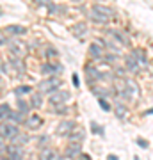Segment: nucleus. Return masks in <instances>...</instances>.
<instances>
[{"label":"nucleus","instance_id":"obj_17","mask_svg":"<svg viewBox=\"0 0 153 160\" xmlns=\"http://www.w3.org/2000/svg\"><path fill=\"white\" fill-rule=\"evenodd\" d=\"M7 119H11V123H14V125H20V123H23V121H25V119H23V112H22V110L11 112Z\"/></svg>","mask_w":153,"mask_h":160},{"label":"nucleus","instance_id":"obj_31","mask_svg":"<svg viewBox=\"0 0 153 160\" xmlns=\"http://www.w3.org/2000/svg\"><path fill=\"white\" fill-rule=\"evenodd\" d=\"M93 128H94V130H93L94 133H102V135H103V128H100V126H98L96 123H93Z\"/></svg>","mask_w":153,"mask_h":160},{"label":"nucleus","instance_id":"obj_9","mask_svg":"<svg viewBox=\"0 0 153 160\" xmlns=\"http://www.w3.org/2000/svg\"><path fill=\"white\" fill-rule=\"evenodd\" d=\"M125 64H126V69L128 71H132V73H135L137 69H139V61L135 59V55L132 53V55H128V57L125 59Z\"/></svg>","mask_w":153,"mask_h":160},{"label":"nucleus","instance_id":"obj_22","mask_svg":"<svg viewBox=\"0 0 153 160\" xmlns=\"http://www.w3.org/2000/svg\"><path fill=\"white\" fill-rule=\"evenodd\" d=\"M134 55H135V59L139 61V64H146V55H144V52H142L141 48L134 50Z\"/></svg>","mask_w":153,"mask_h":160},{"label":"nucleus","instance_id":"obj_11","mask_svg":"<svg viewBox=\"0 0 153 160\" xmlns=\"http://www.w3.org/2000/svg\"><path fill=\"white\" fill-rule=\"evenodd\" d=\"M71 30H73V34L77 38H84L87 34V25L85 23H75L73 27H71Z\"/></svg>","mask_w":153,"mask_h":160},{"label":"nucleus","instance_id":"obj_35","mask_svg":"<svg viewBox=\"0 0 153 160\" xmlns=\"http://www.w3.org/2000/svg\"><path fill=\"white\" fill-rule=\"evenodd\" d=\"M105 61H107V62H116V57H114V55H107V57H105Z\"/></svg>","mask_w":153,"mask_h":160},{"label":"nucleus","instance_id":"obj_21","mask_svg":"<svg viewBox=\"0 0 153 160\" xmlns=\"http://www.w3.org/2000/svg\"><path fill=\"white\" fill-rule=\"evenodd\" d=\"M9 114H11L9 105H7V103H2V105H0V119H7Z\"/></svg>","mask_w":153,"mask_h":160},{"label":"nucleus","instance_id":"obj_30","mask_svg":"<svg viewBox=\"0 0 153 160\" xmlns=\"http://www.w3.org/2000/svg\"><path fill=\"white\" fill-rule=\"evenodd\" d=\"M6 43H7V36L4 34L2 30H0V46H2V45H6Z\"/></svg>","mask_w":153,"mask_h":160},{"label":"nucleus","instance_id":"obj_16","mask_svg":"<svg viewBox=\"0 0 153 160\" xmlns=\"http://www.w3.org/2000/svg\"><path fill=\"white\" fill-rule=\"evenodd\" d=\"M93 9H94V11H98V12H102L103 16H107V18H112V16H114V11L110 9V7H105V6H100V4H96Z\"/></svg>","mask_w":153,"mask_h":160},{"label":"nucleus","instance_id":"obj_27","mask_svg":"<svg viewBox=\"0 0 153 160\" xmlns=\"http://www.w3.org/2000/svg\"><path fill=\"white\" fill-rule=\"evenodd\" d=\"M25 92H30V86H20L16 87V94L20 96V94H25Z\"/></svg>","mask_w":153,"mask_h":160},{"label":"nucleus","instance_id":"obj_37","mask_svg":"<svg viewBox=\"0 0 153 160\" xmlns=\"http://www.w3.org/2000/svg\"><path fill=\"white\" fill-rule=\"evenodd\" d=\"M73 84H75V87H79V77L77 75H73Z\"/></svg>","mask_w":153,"mask_h":160},{"label":"nucleus","instance_id":"obj_5","mask_svg":"<svg viewBox=\"0 0 153 160\" xmlns=\"http://www.w3.org/2000/svg\"><path fill=\"white\" fill-rule=\"evenodd\" d=\"M80 153H82V146H80L79 142H73V141H71V144H69L68 148H66V151H64V158H75V157H79Z\"/></svg>","mask_w":153,"mask_h":160},{"label":"nucleus","instance_id":"obj_23","mask_svg":"<svg viewBox=\"0 0 153 160\" xmlns=\"http://www.w3.org/2000/svg\"><path fill=\"white\" fill-rule=\"evenodd\" d=\"M11 66L14 69H18L20 73L23 71V62H22V59H18V57H14V59H11Z\"/></svg>","mask_w":153,"mask_h":160},{"label":"nucleus","instance_id":"obj_8","mask_svg":"<svg viewBox=\"0 0 153 160\" xmlns=\"http://www.w3.org/2000/svg\"><path fill=\"white\" fill-rule=\"evenodd\" d=\"M41 71H43V75H55L59 73V71H63V66H59V64H50V62H46L41 66Z\"/></svg>","mask_w":153,"mask_h":160},{"label":"nucleus","instance_id":"obj_13","mask_svg":"<svg viewBox=\"0 0 153 160\" xmlns=\"http://www.w3.org/2000/svg\"><path fill=\"white\" fill-rule=\"evenodd\" d=\"M110 36H112V38H114L116 41H119V43H121L123 46L130 45V39H128V38H126L125 34H121L119 30H110Z\"/></svg>","mask_w":153,"mask_h":160},{"label":"nucleus","instance_id":"obj_19","mask_svg":"<svg viewBox=\"0 0 153 160\" xmlns=\"http://www.w3.org/2000/svg\"><path fill=\"white\" fill-rule=\"evenodd\" d=\"M11 141H13V144H16V146H23V144L28 141V137L25 135V133H20V132H18V133L11 139Z\"/></svg>","mask_w":153,"mask_h":160},{"label":"nucleus","instance_id":"obj_38","mask_svg":"<svg viewBox=\"0 0 153 160\" xmlns=\"http://www.w3.org/2000/svg\"><path fill=\"white\" fill-rule=\"evenodd\" d=\"M148 114H153V109H150V110H148Z\"/></svg>","mask_w":153,"mask_h":160},{"label":"nucleus","instance_id":"obj_32","mask_svg":"<svg viewBox=\"0 0 153 160\" xmlns=\"http://www.w3.org/2000/svg\"><path fill=\"white\" fill-rule=\"evenodd\" d=\"M46 55H48V57H55L57 52L54 50V48H50V46H48V50H46Z\"/></svg>","mask_w":153,"mask_h":160},{"label":"nucleus","instance_id":"obj_2","mask_svg":"<svg viewBox=\"0 0 153 160\" xmlns=\"http://www.w3.org/2000/svg\"><path fill=\"white\" fill-rule=\"evenodd\" d=\"M18 133V125L14 123H2L0 125V135L4 139H13Z\"/></svg>","mask_w":153,"mask_h":160},{"label":"nucleus","instance_id":"obj_39","mask_svg":"<svg viewBox=\"0 0 153 160\" xmlns=\"http://www.w3.org/2000/svg\"><path fill=\"white\" fill-rule=\"evenodd\" d=\"M71 2H82V0H71Z\"/></svg>","mask_w":153,"mask_h":160},{"label":"nucleus","instance_id":"obj_10","mask_svg":"<svg viewBox=\"0 0 153 160\" xmlns=\"http://www.w3.org/2000/svg\"><path fill=\"white\" fill-rule=\"evenodd\" d=\"M6 151H7V157H9V158H22V157H23L22 146H16V144H11Z\"/></svg>","mask_w":153,"mask_h":160},{"label":"nucleus","instance_id":"obj_26","mask_svg":"<svg viewBox=\"0 0 153 160\" xmlns=\"http://www.w3.org/2000/svg\"><path fill=\"white\" fill-rule=\"evenodd\" d=\"M22 43H13L11 46H9V50L13 52V53H16V55H20V53H22Z\"/></svg>","mask_w":153,"mask_h":160},{"label":"nucleus","instance_id":"obj_20","mask_svg":"<svg viewBox=\"0 0 153 160\" xmlns=\"http://www.w3.org/2000/svg\"><path fill=\"white\" fill-rule=\"evenodd\" d=\"M126 105H123V103H116V116H118L119 119H125L126 116Z\"/></svg>","mask_w":153,"mask_h":160},{"label":"nucleus","instance_id":"obj_1","mask_svg":"<svg viewBox=\"0 0 153 160\" xmlns=\"http://www.w3.org/2000/svg\"><path fill=\"white\" fill-rule=\"evenodd\" d=\"M61 86H63L61 78H59L57 75H52V77H48L46 80H43V82L39 84V91L41 92H54L55 89H59Z\"/></svg>","mask_w":153,"mask_h":160},{"label":"nucleus","instance_id":"obj_7","mask_svg":"<svg viewBox=\"0 0 153 160\" xmlns=\"http://www.w3.org/2000/svg\"><path fill=\"white\" fill-rule=\"evenodd\" d=\"M25 123H27V126L30 128V130H38V128L43 125V118H41V116H38V114H32L27 121H25Z\"/></svg>","mask_w":153,"mask_h":160},{"label":"nucleus","instance_id":"obj_36","mask_svg":"<svg viewBox=\"0 0 153 160\" xmlns=\"http://www.w3.org/2000/svg\"><path fill=\"white\" fill-rule=\"evenodd\" d=\"M38 4H41V6H48L50 4V0H36Z\"/></svg>","mask_w":153,"mask_h":160},{"label":"nucleus","instance_id":"obj_14","mask_svg":"<svg viewBox=\"0 0 153 160\" xmlns=\"http://www.w3.org/2000/svg\"><path fill=\"white\" fill-rule=\"evenodd\" d=\"M89 55H91V59H102V45H91L89 46Z\"/></svg>","mask_w":153,"mask_h":160},{"label":"nucleus","instance_id":"obj_12","mask_svg":"<svg viewBox=\"0 0 153 160\" xmlns=\"http://www.w3.org/2000/svg\"><path fill=\"white\" fill-rule=\"evenodd\" d=\"M30 107H34V109H39L41 105H43V92H34L32 96H30Z\"/></svg>","mask_w":153,"mask_h":160},{"label":"nucleus","instance_id":"obj_33","mask_svg":"<svg viewBox=\"0 0 153 160\" xmlns=\"http://www.w3.org/2000/svg\"><path fill=\"white\" fill-rule=\"evenodd\" d=\"M137 144H139L141 148H144V149L148 148V141H142V139H137Z\"/></svg>","mask_w":153,"mask_h":160},{"label":"nucleus","instance_id":"obj_24","mask_svg":"<svg viewBox=\"0 0 153 160\" xmlns=\"http://www.w3.org/2000/svg\"><path fill=\"white\" fill-rule=\"evenodd\" d=\"M18 110H22L23 114L30 110V103H27L25 100H18Z\"/></svg>","mask_w":153,"mask_h":160},{"label":"nucleus","instance_id":"obj_6","mask_svg":"<svg viewBox=\"0 0 153 160\" xmlns=\"http://www.w3.org/2000/svg\"><path fill=\"white\" fill-rule=\"evenodd\" d=\"M68 135H69V141H73V142H80V141L85 137V130L82 128V126H75Z\"/></svg>","mask_w":153,"mask_h":160},{"label":"nucleus","instance_id":"obj_3","mask_svg":"<svg viewBox=\"0 0 153 160\" xmlns=\"http://www.w3.org/2000/svg\"><path fill=\"white\" fill-rule=\"evenodd\" d=\"M68 98H69L68 91H59V92H55V94H52L50 96V103L54 105V107H57V105H64Z\"/></svg>","mask_w":153,"mask_h":160},{"label":"nucleus","instance_id":"obj_25","mask_svg":"<svg viewBox=\"0 0 153 160\" xmlns=\"http://www.w3.org/2000/svg\"><path fill=\"white\" fill-rule=\"evenodd\" d=\"M41 158H57L55 151H52V149H45L43 153H41Z\"/></svg>","mask_w":153,"mask_h":160},{"label":"nucleus","instance_id":"obj_34","mask_svg":"<svg viewBox=\"0 0 153 160\" xmlns=\"http://www.w3.org/2000/svg\"><path fill=\"white\" fill-rule=\"evenodd\" d=\"M46 142H48V137H41L39 139V146L43 148V146H46Z\"/></svg>","mask_w":153,"mask_h":160},{"label":"nucleus","instance_id":"obj_28","mask_svg":"<svg viewBox=\"0 0 153 160\" xmlns=\"http://www.w3.org/2000/svg\"><path fill=\"white\" fill-rule=\"evenodd\" d=\"M93 92H94V94H98L100 98H102V96H109V94H110V91H107V89H96V87L93 89Z\"/></svg>","mask_w":153,"mask_h":160},{"label":"nucleus","instance_id":"obj_4","mask_svg":"<svg viewBox=\"0 0 153 160\" xmlns=\"http://www.w3.org/2000/svg\"><path fill=\"white\" fill-rule=\"evenodd\" d=\"M73 128H75V123H73V121H69V119H66V121H63V123H59V125H57L55 133H57V135H68Z\"/></svg>","mask_w":153,"mask_h":160},{"label":"nucleus","instance_id":"obj_18","mask_svg":"<svg viewBox=\"0 0 153 160\" xmlns=\"http://www.w3.org/2000/svg\"><path fill=\"white\" fill-rule=\"evenodd\" d=\"M91 20H93V22H96V23H107L110 18L103 16L102 12H98V11H94V9H93V12H91Z\"/></svg>","mask_w":153,"mask_h":160},{"label":"nucleus","instance_id":"obj_15","mask_svg":"<svg viewBox=\"0 0 153 160\" xmlns=\"http://www.w3.org/2000/svg\"><path fill=\"white\" fill-rule=\"evenodd\" d=\"M6 32L7 34H25V32H27V29H25V27H22V25H9V27H7L6 29Z\"/></svg>","mask_w":153,"mask_h":160},{"label":"nucleus","instance_id":"obj_29","mask_svg":"<svg viewBox=\"0 0 153 160\" xmlns=\"http://www.w3.org/2000/svg\"><path fill=\"white\" fill-rule=\"evenodd\" d=\"M98 103H100V107H102L103 110H107V112L110 110V105L107 103V100H105V98H100V100H98Z\"/></svg>","mask_w":153,"mask_h":160}]
</instances>
